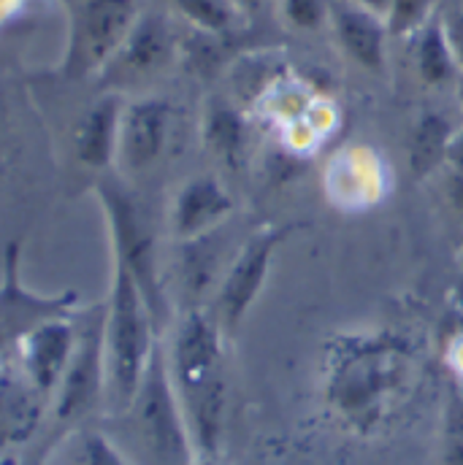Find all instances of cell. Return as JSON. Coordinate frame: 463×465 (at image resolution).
<instances>
[{
    "mask_svg": "<svg viewBox=\"0 0 463 465\" xmlns=\"http://www.w3.org/2000/svg\"><path fill=\"white\" fill-rule=\"evenodd\" d=\"M166 360L196 455L217 458L228 403L220 322L201 309L187 312L171 339V347L166 349Z\"/></svg>",
    "mask_w": 463,
    "mask_h": 465,
    "instance_id": "cell-2",
    "label": "cell"
},
{
    "mask_svg": "<svg viewBox=\"0 0 463 465\" xmlns=\"http://www.w3.org/2000/svg\"><path fill=\"white\" fill-rule=\"evenodd\" d=\"M190 465H223V463H220L217 458H204V455H198V458H196Z\"/></svg>",
    "mask_w": 463,
    "mask_h": 465,
    "instance_id": "cell-30",
    "label": "cell"
},
{
    "mask_svg": "<svg viewBox=\"0 0 463 465\" xmlns=\"http://www.w3.org/2000/svg\"><path fill=\"white\" fill-rule=\"evenodd\" d=\"M453 133H456L453 122L442 112H423L418 116L412 135H409V149H407L409 171L415 179H428L442 165H448V149H450Z\"/></svg>",
    "mask_w": 463,
    "mask_h": 465,
    "instance_id": "cell-17",
    "label": "cell"
},
{
    "mask_svg": "<svg viewBox=\"0 0 463 465\" xmlns=\"http://www.w3.org/2000/svg\"><path fill=\"white\" fill-rule=\"evenodd\" d=\"M125 101L119 95L98 98L76 127V157L90 168H109L116 163L119 124H122Z\"/></svg>",
    "mask_w": 463,
    "mask_h": 465,
    "instance_id": "cell-16",
    "label": "cell"
},
{
    "mask_svg": "<svg viewBox=\"0 0 463 465\" xmlns=\"http://www.w3.org/2000/svg\"><path fill=\"white\" fill-rule=\"evenodd\" d=\"M104 322L106 303L82 314L76 349L52 398V411L60 422H76L106 401V362H104Z\"/></svg>",
    "mask_w": 463,
    "mask_h": 465,
    "instance_id": "cell-7",
    "label": "cell"
},
{
    "mask_svg": "<svg viewBox=\"0 0 463 465\" xmlns=\"http://www.w3.org/2000/svg\"><path fill=\"white\" fill-rule=\"evenodd\" d=\"M434 14V0H393L388 11V33L396 38L418 35Z\"/></svg>",
    "mask_w": 463,
    "mask_h": 465,
    "instance_id": "cell-21",
    "label": "cell"
},
{
    "mask_svg": "<svg viewBox=\"0 0 463 465\" xmlns=\"http://www.w3.org/2000/svg\"><path fill=\"white\" fill-rule=\"evenodd\" d=\"M171 5L204 35H226L244 16L233 0H171Z\"/></svg>",
    "mask_w": 463,
    "mask_h": 465,
    "instance_id": "cell-20",
    "label": "cell"
},
{
    "mask_svg": "<svg viewBox=\"0 0 463 465\" xmlns=\"http://www.w3.org/2000/svg\"><path fill=\"white\" fill-rule=\"evenodd\" d=\"M442 27H445L448 41H450V49H453V54H456L458 71L463 74V8L450 11V14L442 19Z\"/></svg>",
    "mask_w": 463,
    "mask_h": 465,
    "instance_id": "cell-25",
    "label": "cell"
},
{
    "mask_svg": "<svg viewBox=\"0 0 463 465\" xmlns=\"http://www.w3.org/2000/svg\"><path fill=\"white\" fill-rule=\"evenodd\" d=\"M448 198H450L453 209L463 217V173H453V171H450V179H448Z\"/></svg>",
    "mask_w": 463,
    "mask_h": 465,
    "instance_id": "cell-27",
    "label": "cell"
},
{
    "mask_svg": "<svg viewBox=\"0 0 463 465\" xmlns=\"http://www.w3.org/2000/svg\"><path fill=\"white\" fill-rule=\"evenodd\" d=\"M138 16V0H76L68 71L90 74L106 68Z\"/></svg>",
    "mask_w": 463,
    "mask_h": 465,
    "instance_id": "cell-8",
    "label": "cell"
},
{
    "mask_svg": "<svg viewBox=\"0 0 463 465\" xmlns=\"http://www.w3.org/2000/svg\"><path fill=\"white\" fill-rule=\"evenodd\" d=\"M233 3L238 5V11H241V14H255L266 0H233Z\"/></svg>",
    "mask_w": 463,
    "mask_h": 465,
    "instance_id": "cell-29",
    "label": "cell"
},
{
    "mask_svg": "<svg viewBox=\"0 0 463 465\" xmlns=\"http://www.w3.org/2000/svg\"><path fill=\"white\" fill-rule=\"evenodd\" d=\"M96 198L106 217L115 262L133 276L155 320H160L166 312V295L160 284L157 241H155V231L144 206L136 201V195L127 187H122L115 179L98 182Z\"/></svg>",
    "mask_w": 463,
    "mask_h": 465,
    "instance_id": "cell-4",
    "label": "cell"
},
{
    "mask_svg": "<svg viewBox=\"0 0 463 465\" xmlns=\"http://www.w3.org/2000/svg\"><path fill=\"white\" fill-rule=\"evenodd\" d=\"M323 403L357 436H374L401 414L420 390L423 360L404 336L355 331L323 351Z\"/></svg>",
    "mask_w": 463,
    "mask_h": 465,
    "instance_id": "cell-1",
    "label": "cell"
},
{
    "mask_svg": "<svg viewBox=\"0 0 463 465\" xmlns=\"http://www.w3.org/2000/svg\"><path fill=\"white\" fill-rule=\"evenodd\" d=\"M76 336H79V328L74 317H60L25 333L14 349V362L30 379V384L41 395L49 398V403L71 362V354L76 349Z\"/></svg>",
    "mask_w": 463,
    "mask_h": 465,
    "instance_id": "cell-10",
    "label": "cell"
},
{
    "mask_svg": "<svg viewBox=\"0 0 463 465\" xmlns=\"http://www.w3.org/2000/svg\"><path fill=\"white\" fill-rule=\"evenodd\" d=\"M349 3H355V5H360V8H366V11L382 16V19H388V11H390V5H393V0H349Z\"/></svg>",
    "mask_w": 463,
    "mask_h": 465,
    "instance_id": "cell-28",
    "label": "cell"
},
{
    "mask_svg": "<svg viewBox=\"0 0 463 465\" xmlns=\"http://www.w3.org/2000/svg\"><path fill=\"white\" fill-rule=\"evenodd\" d=\"M458 98H461V106H463V82L458 84Z\"/></svg>",
    "mask_w": 463,
    "mask_h": 465,
    "instance_id": "cell-31",
    "label": "cell"
},
{
    "mask_svg": "<svg viewBox=\"0 0 463 465\" xmlns=\"http://www.w3.org/2000/svg\"><path fill=\"white\" fill-rule=\"evenodd\" d=\"M287 235H290V225H268L252 232L247 243L236 252L215 295V312H217L215 320L220 322L223 331H236L238 322L249 314L252 303L263 292L274 257Z\"/></svg>",
    "mask_w": 463,
    "mask_h": 465,
    "instance_id": "cell-9",
    "label": "cell"
},
{
    "mask_svg": "<svg viewBox=\"0 0 463 465\" xmlns=\"http://www.w3.org/2000/svg\"><path fill=\"white\" fill-rule=\"evenodd\" d=\"M171 52H174V38L166 19L157 14H141L106 68H115L116 74H127V76H144L163 68Z\"/></svg>",
    "mask_w": 463,
    "mask_h": 465,
    "instance_id": "cell-15",
    "label": "cell"
},
{
    "mask_svg": "<svg viewBox=\"0 0 463 465\" xmlns=\"http://www.w3.org/2000/svg\"><path fill=\"white\" fill-rule=\"evenodd\" d=\"M331 22L342 52L368 74H385L388 68V22L355 3L331 8Z\"/></svg>",
    "mask_w": 463,
    "mask_h": 465,
    "instance_id": "cell-13",
    "label": "cell"
},
{
    "mask_svg": "<svg viewBox=\"0 0 463 465\" xmlns=\"http://www.w3.org/2000/svg\"><path fill=\"white\" fill-rule=\"evenodd\" d=\"M233 212L236 201L217 176H193L174 195L168 228L176 243H190L220 231L231 220Z\"/></svg>",
    "mask_w": 463,
    "mask_h": 465,
    "instance_id": "cell-11",
    "label": "cell"
},
{
    "mask_svg": "<svg viewBox=\"0 0 463 465\" xmlns=\"http://www.w3.org/2000/svg\"><path fill=\"white\" fill-rule=\"evenodd\" d=\"M415 68L428 87H442V84H450L453 79H458L461 71H458V63L450 49L442 22H428L418 33Z\"/></svg>",
    "mask_w": 463,
    "mask_h": 465,
    "instance_id": "cell-18",
    "label": "cell"
},
{
    "mask_svg": "<svg viewBox=\"0 0 463 465\" xmlns=\"http://www.w3.org/2000/svg\"><path fill=\"white\" fill-rule=\"evenodd\" d=\"M204 141L228 165H236L244 152V119L226 101H212L204 114Z\"/></svg>",
    "mask_w": 463,
    "mask_h": 465,
    "instance_id": "cell-19",
    "label": "cell"
},
{
    "mask_svg": "<svg viewBox=\"0 0 463 465\" xmlns=\"http://www.w3.org/2000/svg\"><path fill=\"white\" fill-rule=\"evenodd\" d=\"M79 312L82 306L74 290H63L52 295L30 290L22 279V243L11 241L5 246L3 276H0V362L33 328L49 320L76 317Z\"/></svg>",
    "mask_w": 463,
    "mask_h": 465,
    "instance_id": "cell-6",
    "label": "cell"
},
{
    "mask_svg": "<svg viewBox=\"0 0 463 465\" xmlns=\"http://www.w3.org/2000/svg\"><path fill=\"white\" fill-rule=\"evenodd\" d=\"M76 465H130V460L116 450L104 433H85L79 441Z\"/></svg>",
    "mask_w": 463,
    "mask_h": 465,
    "instance_id": "cell-23",
    "label": "cell"
},
{
    "mask_svg": "<svg viewBox=\"0 0 463 465\" xmlns=\"http://www.w3.org/2000/svg\"><path fill=\"white\" fill-rule=\"evenodd\" d=\"M127 414L133 417L136 436L152 465H190L198 458L179 395L171 381L163 344L155 349L141 390Z\"/></svg>",
    "mask_w": 463,
    "mask_h": 465,
    "instance_id": "cell-5",
    "label": "cell"
},
{
    "mask_svg": "<svg viewBox=\"0 0 463 465\" xmlns=\"http://www.w3.org/2000/svg\"><path fill=\"white\" fill-rule=\"evenodd\" d=\"M155 314L144 301L133 276L115 262L112 290L106 301V322H104V362H106V411L127 414L152 354L157 349L155 339Z\"/></svg>",
    "mask_w": 463,
    "mask_h": 465,
    "instance_id": "cell-3",
    "label": "cell"
},
{
    "mask_svg": "<svg viewBox=\"0 0 463 465\" xmlns=\"http://www.w3.org/2000/svg\"><path fill=\"white\" fill-rule=\"evenodd\" d=\"M168 130H171V106L163 98H141L125 104L116 163L130 173L155 165L168 143Z\"/></svg>",
    "mask_w": 463,
    "mask_h": 465,
    "instance_id": "cell-12",
    "label": "cell"
},
{
    "mask_svg": "<svg viewBox=\"0 0 463 465\" xmlns=\"http://www.w3.org/2000/svg\"><path fill=\"white\" fill-rule=\"evenodd\" d=\"M0 465H5V463H0Z\"/></svg>",
    "mask_w": 463,
    "mask_h": 465,
    "instance_id": "cell-32",
    "label": "cell"
},
{
    "mask_svg": "<svg viewBox=\"0 0 463 465\" xmlns=\"http://www.w3.org/2000/svg\"><path fill=\"white\" fill-rule=\"evenodd\" d=\"M46 401L16 362H0V452L25 444L35 433Z\"/></svg>",
    "mask_w": 463,
    "mask_h": 465,
    "instance_id": "cell-14",
    "label": "cell"
},
{
    "mask_svg": "<svg viewBox=\"0 0 463 465\" xmlns=\"http://www.w3.org/2000/svg\"><path fill=\"white\" fill-rule=\"evenodd\" d=\"M282 14L296 30H320L328 22L331 8L326 0H282Z\"/></svg>",
    "mask_w": 463,
    "mask_h": 465,
    "instance_id": "cell-22",
    "label": "cell"
},
{
    "mask_svg": "<svg viewBox=\"0 0 463 465\" xmlns=\"http://www.w3.org/2000/svg\"><path fill=\"white\" fill-rule=\"evenodd\" d=\"M448 168L453 173H463V127L453 133V141L448 149Z\"/></svg>",
    "mask_w": 463,
    "mask_h": 465,
    "instance_id": "cell-26",
    "label": "cell"
},
{
    "mask_svg": "<svg viewBox=\"0 0 463 465\" xmlns=\"http://www.w3.org/2000/svg\"><path fill=\"white\" fill-rule=\"evenodd\" d=\"M445 465H463V403L450 411L448 444H445Z\"/></svg>",
    "mask_w": 463,
    "mask_h": 465,
    "instance_id": "cell-24",
    "label": "cell"
}]
</instances>
